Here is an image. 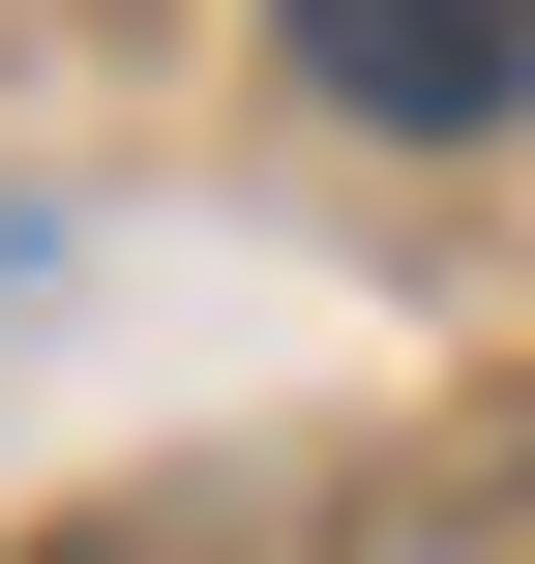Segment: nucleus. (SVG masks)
Returning a JSON list of instances; mask_svg holds the SVG:
<instances>
[{
	"label": "nucleus",
	"instance_id": "1",
	"mask_svg": "<svg viewBox=\"0 0 535 564\" xmlns=\"http://www.w3.org/2000/svg\"><path fill=\"white\" fill-rule=\"evenodd\" d=\"M268 30H298L357 119H506L535 89V0H268Z\"/></svg>",
	"mask_w": 535,
	"mask_h": 564
}]
</instances>
